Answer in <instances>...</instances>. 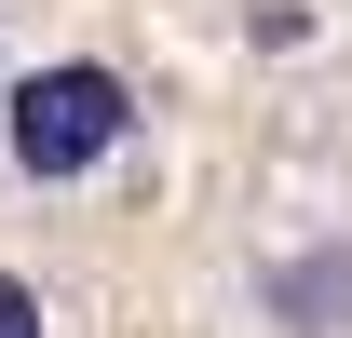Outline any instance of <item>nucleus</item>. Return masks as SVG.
Segmentation results:
<instances>
[{"label": "nucleus", "mask_w": 352, "mask_h": 338, "mask_svg": "<svg viewBox=\"0 0 352 338\" xmlns=\"http://www.w3.org/2000/svg\"><path fill=\"white\" fill-rule=\"evenodd\" d=\"M122 135H135V82L95 68V54H54V68H28V82L0 95V163L28 176V190H82V176H109Z\"/></svg>", "instance_id": "1"}, {"label": "nucleus", "mask_w": 352, "mask_h": 338, "mask_svg": "<svg viewBox=\"0 0 352 338\" xmlns=\"http://www.w3.org/2000/svg\"><path fill=\"white\" fill-rule=\"evenodd\" d=\"M258 311H271L285 338H352V244H298V257H271Z\"/></svg>", "instance_id": "2"}, {"label": "nucleus", "mask_w": 352, "mask_h": 338, "mask_svg": "<svg viewBox=\"0 0 352 338\" xmlns=\"http://www.w3.org/2000/svg\"><path fill=\"white\" fill-rule=\"evenodd\" d=\"M0 338H41V284L28 271H0Z\"/></svg>", "instance_id": "3"}]
</instances>
